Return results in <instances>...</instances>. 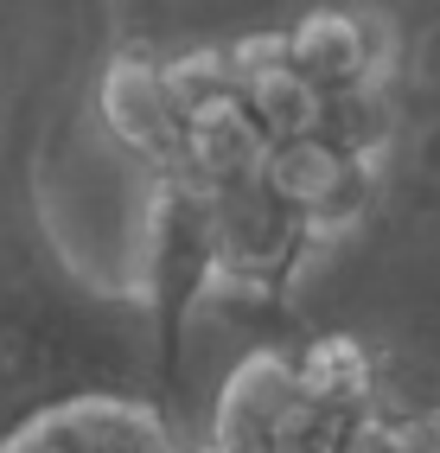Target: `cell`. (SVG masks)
I'll return each instance as SVG.
<instances>
[{
	"instance_id": "cell-1",
	"label": "cell",
	"mask_w": 440,
	"mask_h": 453,
	"mask_svg": "<svg viewBox=\"0 0 440 453\" xmlns=\"http://www.w3.org/2000/svg\"><path fill=\"white\" fill-rule=\"evenodd\" d=\"M0 453H166V428L154 409L122 396H77L39 409L0 441Z\"/></svg>"
},
{
	"instance_id": "cell-2",
	"label": "cell",
	"mask_w": 440,
	"mask_h": 453,
	"mask_svg": "<svg viewBox=\"0 0 440 453\" xmlns=\"http://www.w3.org/2000/svg\"><path fill=\"white\" fill-rule=\"evenodd\" d=\"M351 147L326 141V134H300V141H275L269 166H262V186H269L300 224H326L351 204Z\"/></svg>"
},
{
	"instance_id": "cell-3",
	"label": "cell",
	"mask_w": 440,
	"mask_h": 453,
	"mask_svg": "<svg viewBox=\"0 0 440 453\" xmlns=\"http://www.w3.org/2000/svg\"><path fill=\"white\" fill-rule=\"evenodd\" d=\"M102 122L122 134L134 154L179 160L186 115L172 109L166 77H160V65H147V58H115L109 65V77H102Z\"/></svg>"
},
{
	"instance_id": "cell-4",
	"label": "cell",
	"mask_w": 440,
	"mask_h": 453,
	"mask_svg": "<svg viewBox=\"0 0 440 453\" xmlns=\"http://www.w3.org/2000/svg\"><path fill=\"white\" fill-rule=\"evenodd\" d=\"M326 96L332 89H319L300 65H275L243 83V103L262 128H269V141H300V134H319L326 128Z\"/></svg>"
}]
</instances>
